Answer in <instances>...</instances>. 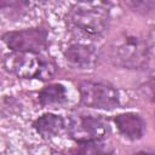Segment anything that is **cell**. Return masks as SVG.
<instances>
[{
  "mask_svg": "<svg viewBox=\"0 0 155 155\" xmlns=\"http://www.w3.org/2000/svg\"><path fill=\"white\" fill-rule=\"evenodd\" d=\"M2 65L8 73L21 79L46 81L56 73V63L50 57L40 56V53L13 51L4 56Z\"/></svg>",
  "mask_w": 155,
  "mask_h": 155,
  "instance_id": "cell-1",
  "label": "cell"
},
{
  "mask_svg": "<svg viewBox=\"0 0 155 155\" xmlns=\"http://www.w3.org/2000/svg\"><path fill=\"white\" fill-rule=\"evenodd\" d=\"M151 46L136 35H125L111 46V61L127 69L144 68L150 59Z\"/></svg>",
  "mask_w": 155,
  "mask_h": 155,
  "instance_id": "cell-2",
  "label": "cell"
},
{
  "mask_svg": "<svg viewBox=\"0 0 155 155\" xmlns=\"http://www.w3.org/2000/svg\"><path fill=\"white\" fill-rule=\"evenodd\" d=\"M69 136L78 143H87L105 139L109 133V125L101 115L88 113H74L69 116L65 126Z\"/></svg>",
  "mask_w": 155,
  "mask_h": 155,
  "instance_id": "cell-3",
  "label": "cell"
},
{
  "mask_svg": "<svg viewBox=\"0 0 155 155\" xmlns=\"http://www.w3.org/2000/svg\"><path fill=\"white\" fill-rule=\"evenodd\" d=\"M69 24L88 36H101L109 25L107 8L97 6H76L68 15Z\"/></svg>",
  "mask_w": 155,
  "mask_h": 155,
  "instance_id": "cell-4",
  "label": "cell"
},
{
  "mask_svg": "<svg viewBox=\"0 0 155 155\" xmlns=\"http://www.w3.org/2000/svg\"><path fill=\"white\" fill-rule=\"evenodd\" d=\"M81 103L87 108L101 110H114L120 107L119 91L104 82L81 81L79 84Z\"/></svg>",
  "mask_w": 155,
  "mask_h": 155,
  "instance_id": "cell-5",
  "label": "cell"
},
{
  "mask_svg": "<svg viewBox=\"0 0 155 155\" xmlns=\"http://www.w3.org/2000/svg\"><path fill=\"white\" fill-rule=\"evenodd\" d=\"M47 30L40 27L7 31L2 35L4 44L15 52L41 53L47 46Z\"/></svg>",
  "mask_w": 155,
  "mask_h": 155,
  "instance_id": "cell-6",
  "label": "cell"
},
{
  "mask_svg": "<svg viewBox=\"0 0 155 155\" xmlns=\"http://www.w3.org/2000/svg\"><path fill=\"white\" fill-rule=\"evenodd\" d=\"M65 62L74 69L87 70L94 68L98 62V51L87 44H75L64 51Z\"/></svg>",
  "mask_w": 155,
  "mask_h": 155,
  "instance_id": "cell-7",
  "label": "cell"
},
{
  "mask_svg": "<svg viewBox=\"0 0 155 155\" xmlns=\"http://www.w3.org/2000/svg\"><path fill=\"white\" fill-rule=\"evenodd\" d=\"M114 122L119 132L130 140H138L144 136L145 121L138 113L128 111L119 114L114 117Z\"/></svg>",
  "mask_w": 155,
  "mask_h": 155,
  "instance_id": "cell-8",
  "label": "cell"
},
{
  "mask_svg": "<svg viewBox=\"0 0 155 155\" xmlns=\"http://www.w3.org/2000/svg\"><path fill=\"white\" fill-rule=\"evenodd\" d=\"M33 127L42 138H53L63 132L65 121L61 115L46 113L33 122Z\"/></svg>",
  "mask_w": 155,
  "mask_h": 155,
  "instance_id": "cell-9",
  "label": "cell"
},
{
  "mask_svg": "<svg viewBox=\"0 0 155 155\" xmlns=\"http://www.w3.org/2000/svg\"><path fill=\"white\" fill-rule=\"evenodd\" d=\"M38 101L42 107L61 105L68 101L67 90L62 84H51L39 91Z\"/></svg>",
  "mask_w": 155,
  "mask_h": 155,
  "instance_id": "cell-10",
  "label": "cell"
},
{
  "mask_svg": "<svg viewBox=\"0 0 155 155\" xmlns=\"http://www.w3.org/2000/svg\"><path fill=\"white\" fill-rule=\"evenodd\" d=\"M79 145H80V149H78V153H82V154H109V153H113L111 147L108 145L104 142V139L81 143Z\"/></svg>",
  "mask_w": 155,
  "mask_h": 155,
  "instance_id": "cell-11",
  "label": "cell"
},
{
  "mask_svg": "<svg viewBox=\"0 0 155 155\" xmlns=\"http://www.w3.org/2000/svg\"><path fill=\"white\" fill-rule=\"evenodd\" d=\"M29 5H30V0H0L1 11L19 12L27 10Z\"/></svg>",
  "mask_w": 155,
  "mask_h": 155,
  "instance_id": "cell-12",
  "label": "cell"
},
{
  "mask_svg": "<svg viewBox=\"0 0 155 155\" xmlns=\"http://www.w3.org/2000/svg\"><path fill=\"white\" fill-rule=\"evenodd\" d=\"M125 1L130 6V8L142 15H148L154 8V0H125Z\"/></svg>",
  "mask_w": 155,
  "mask_h": 155,
  "instance_id": "cell-13",
  "label": "cell"
},
{
  "mask_svg": "<svg viewBox=\"0 0 155 155\" xmlns=\"http://www.w3.org/2000/svg\"><path fill=\"white\" fill-rule=\"evenodd\" d=\"M78 1H81L90 6H97V7H104V8H108V6L111 4V0H78Z\"/></svg>",
  "mask_w": 155,
  "mask_h": 155,
  "instance_id": "cell-14",
  "label": "cell"
}]
</instances>
